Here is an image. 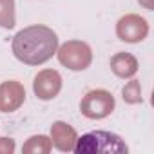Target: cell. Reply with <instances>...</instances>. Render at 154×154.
I'll return each mask as SVG.
<instances>
[{
    "label": "cell",
    "mask_w": 154,
    "mask_h": 154,
    "mask_svg": "<svg viewBox=\"0 0 154 154\" xmlns=\"http://www.w3.org/2000/svg\"><path fill=\"white\" fill-rule=\"evenodd\" d=\"M56 45H58V38L51 29L44 26H35L20 31L15 36L13 53L20 62L29 65H38L53 56Z\"/></svg>",
    "instance_id": "6da1fadb"
},
{
    "label": "cell",
    "mask_w": 154,
    "mask_h": 154,
    "mask_svg": "<svg viewBox=\"0 0 154 154\" xmlns=\"http://www.w3.org/2000/svg\"><path fill=\"white\" fill-rule=\"evenodd\" d=\"M127 145L123 143V140L112 132H105V131H93L84 134L74 145V152L82 154V152H103V154H123L127 152Z\"/></svg>",
    "instance_id": "7a4b0ae2"
}]
</instances>
